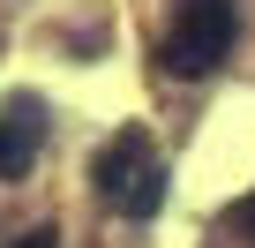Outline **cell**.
<instances>
[{"mask_svg": "<svg viewBox=\"0 0 255 248\" xmlns=\"http://www.w3.org/2000/svg\"><path fill=\"white\" fill-rule=\"evenodd\" d=\"M90 181H98V203L105 211H120V218H158V203H165V158H158L150 128L105 136L98 158H90Z\"/></svg>", "mask_w": 255, "mask_h": 248, "instance_id": "6da1fadb", "label": "cell"}, {"mask_svg": "<svg viewBox=\"0 0 255 248\" xmlns=\"http://www.w3.org/2000/svg\"><path fill=\"white\" fill-rule=\"evenodd\" d=\"M233 38H240V0H173V30H165L158 60H165L173 75L203 83V75L225 68Z\"/></svg>", "mask_w": 255, "mask_h": 248, "instance_id": "7a4b0ae2", "label": "cell"}, {"mask_svg": "<svg viewBox=\"0 0 255 248\" xmlns=\"http://www.w3.org/2000/svg\"><path fill=\"white\" fill-rule=\"evenodd\" d=\"M38 143H45V105L38 98H8L0 105V181H23L38 166Z\"/></svg>", "mask_w": 255, "mask_h": 248, "instance_id": "3957f363", "label": "cell"}, {"mask_svg": "<svg viewBox=\"0 0 255 248\" xmlns=\"http://www.w3.org/2000/svg\"><path fill=\"white\" fill-rule=\"evenodd\" d=\"M8 248H60V233H53V226H30V233H15Z\"/></svg>", "mask_w": 255, "mask_h": 248, "instance_id": "277c9868", "label": "cell"}, {"mask_svg": "<svg viewBox=\"0 0 255 248\" xmlns=\"http://www.w3.org/2000/svg\"><path fill=\"white\" fill-rule=\"evenodd\" d=\"M233 226H240V233H248V241H255V188H248V196H240V203H233Z\"/></svg>", "mask_w": 255, "mask_h": 248, "instance_id": "5b68a950", "label": "cell"}]
</instances>
